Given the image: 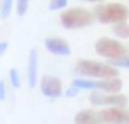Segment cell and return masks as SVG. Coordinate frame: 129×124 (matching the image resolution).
<instances>
[{
	"instance_id": "obj_9",
	"label": "cell",
	"mask_w": 129,
	"mask_h": 124,
	"mask_svg": "<svg viewBox=\"0 0 129 124\" xmlns=\"http://www.w3.org/2000/svg\"><path fill=\"white\" fill-rule=\"evenodd\" d=\"M44 48L51 53V55H57V57H69L71 55V46L66 39L62 37H46L44 39Z\"/></svg>"
},
{
	"instance_id": "obj_2",
	"label": "cell",
	"mask_w": 129,
	"mask_h": 124,
	"mask_svg": "<svg viewBox=\"0 0 129 124\" xmlns=\"http://www.w3.org/2000/svg\"><path fill=\"white\" fill-rule=\"evenodd\" d=\"M74 71L81 78H87V80H92V78H99V80L118 78V69L111 67L110 64L90 60V59H80L74 66Z\"/></svg>"
},
{
	"instance_id": "obj_18",
	"label": "cell",
	"mask_w": 129,
	"mask_h": 124,
	"mask_svg": "<svg viewBox=\"0 0 129 124\" xmlns=\"http://www.w3.org/2000/svg\"><path fill=\"white\" fill-rule=\"evenodd\" d=\"M7 96V83L6 80H0V101H4Z\"/></svg>"
},
{
	"instance_id": "obj_1",
	"label": "cell",
	"mask_w": 129,
	"mask_h": 124,
	"mask_svg": "<svg viewBox=\"0 0 129 124\" xmlns=\"http://www.w3.org/2000/svg\"><path fill=\"white\" fill-rule=\"evenodd\" d=\"M94 16L99 23L117 25L129 18V7L124 2H99L94 7Z\"/></svg>"
},
{
	"instance_id": "obj_20",
	"label": "cell",
	"mask_w": 129,
	"mask_h": 124,
	"mask_svg": "<svg viewBox=\"0 0 129 124\" xmlns=\"http://www.w3.org/2000/svg\"><path fill=\"white\" fill-rule=\"evenodd\" d=\"M7 48H9V44H7L6 41H0V55H4V53L7 52Z\"/></svg>"
},
{
	"instance_id": "obj_7",
	"label": "cell",
	"mask_w": 129,
	"mask_h": 124,
	"mask_svg": "<svg viewBox=\"0 0 129 124\" xmlns=\"http://www.w3.org/2000/svg\"><path fill=\"white\" fill-rule=\"evenodd\" d=\"M39 89H41V94L50 97V99H57L64 94V85H62V80L58 76H53V75H44L41 76L39 80Z\"/></svg>"
},
{
	"instance_id": "obj_4",
	"label": "cell",
	"mask_w": 129,
	"mask_h": 124,
	"mask_svg": "<svg viewBox=\"0 0 129 124\" xmlns=\"http://www.w3.org/2000/svg\"><path fill=\"white\" fill-rule=\"evenodd\" d=\"M78 90H94V92H103V94H120L122 89V80L120 78H111V80H87V78H74L71 83Z\"/></svg>"
},
{
	"instance_id": "obj_3",
	"label": "cell",
	"mask_w": 129,
	"mask_h": 124,
	"mask_svg": "<svg viewBox=\"0 0 129 124\" xmlns=\"http://www.w3.org/2000/svg\"><path fill=\"white\" fill-rule=\"evenodd\" d=\"M94 21H95L94 13L85 7H67L66 11L60 13V23L67 30L83 29V27L92 25Z\"/></svg>"
},
{
	"instance_id": "obj_12",
	"label": "cell",
	"mask_w": 129,
	"mask_h": 124,
	"mask_svg": "<svg viewBox=\"0 0 129 124\" xmlns=\"http://www.w3.org/2000/svg\"><path fill=\"white\" fill-rule=\"evenodd\" d=\"M111 32L113 36H117L118 39H129V23L124 21V23H117L111 27Z\"/></svg>"
},
{
	"instance_id": "obj_15",
	"label": "cell",
	"mask_w": 129,
	"mask_h": 124,
	"mask_svg": "<svg viewBox=\"0 0 129 124\" xmlns=\"http://www.w3.org/2000/svg\"><path fill=\"white\" fill-rule=\"evenodd\" d=\"M69 6L67 0H51V2L48 4V9L50 11H66Z\"/></svg>"
},
{
	"instance_id": "obj_19",
	"label": "cell",
	"mask_w": 129,
	"mask_h": 124,
	"mask_svg": "<svg viewBox=\"0 0 129 124\" xmlns=\"http://www.w3.org/2000/svg\"><path fill=\"white\" fill-rule=\"evenodd\" d=\"M64 94H66L67 97H74V96H78V94H80V90H78V89H74V87L71 85V87H69V89H67Z\"/></svg>"
},
{
	"instance_id": "obj_5",
	"label": "cell",
	"mask_w": 129,
	"mask_h": 124,
	"mask_svg": "<svg viewBox=\"0 0 129 124\" xmlns=\"http://www.w3.org/2000/svg\"><path fill=\"white\" fill-rule=\"evenodd\" d=\"M94 48H95V53H97V55L106 57L110 62H111V60H120V59L129 57L127 48H125L120 41L111 39V37H99V39L95 41V46H94Z\"/></svg>"
},
{
	"instance_id": "obj_13",
	"label": "cell",
	"mask_w": 129,
	"mask_h": 124,
	"mask_svg": "<svg viewBox=\"0 0 129 124\" xmlns=\"http://www.w3.org/2000/svg\"><path fill=\"white\" fill-rule=\"evenodd\" d=\"M9 83L14 90L21 87V76H20V71L16 67H11V71H9Z\"/></svg>"
},
{
	"instance_id": "obj_14",
	"label": "cell",
	"mask_w": 129,
	"mask_h": 124,
	"mask_svg": "<svg viewBox=\"0 0 129 124\" xmlns=\"http://www.w3.org/2000/svg\"><path fill=\"white\" fill-rule=\"evenodd\" d=\"M14 7H16V14H18L20 18H23V16L27 14L28 7H30V2H28V0H18V2L14 4Z\"/></svg>"
},
{
	"instance_id": "obj_10",
	"label": "cell",
	"mask_w": 129,
	"mask_h": 124,
	"mask_svg": "<svg viewBox=\"0 0 129 124\" xmlns=\"http://www.w3.org/2000/svg\"><path fill=\"white\" fill-rule=\"evenodd\" d=\"M37 73H39V55H37V50L32 48L28 53V60H27V83L30 89H34L39 83Z\"/></svg>"
},
{
	"instance_id": "obj_21",
	"label": "cell",
	"mask_w": 129,
	"mask_h": 124,
	"mask_svg": "<svg viewBox=\"0 0 129 124\" xmlns=\"http://www.w3.org/2000/svg\"><path fill=\"white\" fill-rule=\"evenodd\" d=\"M0 9H2V2H0Z\"/></svg>"
},
{
	"instance_id": "obj_11",
	"label": "cell",
	"mask_w": 129,
	"mask_h": 124,
	"mask_svg": "<svg viewBox=\"0 0 129 124\" xmlns=\"http://www.w3.org/2000/svg\"><path fill=\"white\" fill-rule=\"evenodd\" d=\"M101 119H99V112L95 110H80L76 115H74V124H99Z\"/></svg>"
},
{
	"instance_id": "obj_17",
	"label": "cell",
	"mask_w": 129,
	"mask_h": 124,
	"mask_svg": "<svg viewBox=\"0 0 129 124\" xmlns=\"http://www.w3.org/2000/svg\"><path fill=\"white\" fill-rule=\"evenodd\" d=\"M110 66L115 67V69H129V57L120 59V60H111Z\"/></svg>"
},
{
	"instance_id": "obj_8",
	"label": "cell",
	"mask_w": 129,
	"mask_h": 124,
	"mask_svg": "<svg viewBox=\"0 0 129 124\" xmlns=\"http://www.w3.org/2000/svg\"><path fill=\"white\" fill-rule=\"evenodd\" d=\"M99 119L104 124H129V110L127 108H103L99 112Z\"/></svg>"
},
{
	"instance_id": "obj_6",
	"label": "cell",
	"mask_w": 129,
	"mask_h": 124,
	"mask_svg": "<svg viewBox=\"0 0 129 124\" xmlns=\"http://www.w3.org/2000/svg\"><path fill=\"white\" fill-rule=\"evenodd\" d=\"M90 103L95 106H104V108H125L127 97L124 94H103V92H92L90 94Z\"/></svg>"
},
{
	"instance_id": "obj_16",
	"label": "cell",
	"mask_w": 129,
	"mask_h": 124,
	"mask_svg": "<svg viewBox=\"0 0 129 124\" xmlns=\"http://www.w3.org/2000/svg\"><path fill=\"white\" fill-rule=\"evenodd\" d=\"M13 2L11 0H6V2H2V9H0V18L2 20H7L9 16H11V13H13Z\"/></svg>"
}]
</instances>
